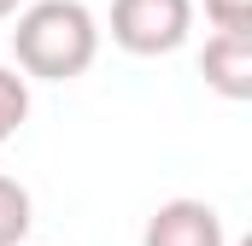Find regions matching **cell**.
Wrapping results in <instances>:
<instances>
[{"instance_id":"6da1fadb","label":"cell","mask_w":252,"mask_h":246,"mask_svg":"<svg viewBox=\"0 0 252 246\" xmlns=\"http://www.w3.org/2000/svg\"><path fill=\"white\" fill-rule=\"evenodd\" d=\"M12 18V59L30 82H76L100 59V24L82 0H30Z\"/></svg>"},{"instance_id":"7a4b0ae2","label":"cell","mask_w":252,"mask_h":246,"mask_svg":"<svg viewBox=\"0 0 252 246\" xmlns=\"http://www.w3.org/2000/svg\"><path fill=\"white\" fill-rule=\"evenodd\" d=\"M193 35V0H112V41L135 59H164Z\"/></svg>"},{"instance_id":"3957f363","label":"cell","mask_w":252,"mask_h":246,"mask_svg":"<svg viewBox=\"0 0 252 246\" xmlns=\"http://www.w3.org/2000/svg\"><path fill=\"white\" fill-rule=\"evenodd\" d=\"M141 246H229V235H223L217 205H205V199H164L147 217Z\"/></svg>"},{"instance_id":"277c9868","label":"cell","mask_w":252,"mask_h":246,"mask_svg":"<svg viewBox=\"0 0 252 246\" xmlns=\"http://www.w3.org/2000/svg\"><path fill=\"white\" fill-rule=\"evenodd\" d=\"M199 76L235 106L252 100V30H211L199 53Z\"/></svg>"},{"instance_id":"5b68a950","label":"cell","mask_w":252,"mask_h":246,"mask_svg":"<svg viewBox=\"0 0 252 246\" xmlns=\"http://www.w3.org/2000/svg\"><path fill=\"white\" fill-rule=\"evenodd\" d=\"M30 223H35L30 187H24V182H12V176H0V246H24Z\"/></svg>"},{"instance_id":"8992f818","label":"cell","mask_w":252,"mask_h":246,"mask_svg":"<svg viewBox=\"0 0 252 246\" xmlns=\"http://www.w3.org/2000/svg\"><path fill=\"white\" fill-rule=\"evenodd\" d=\"M24 118H30V76L0 64V147L24 129Z\"/></svg>"},{"instance_id":"52a82bcc","label":"cell","mask_w":252,"mask_h":246,"mask_svg":"<svg viewBox=\"0 0 252 246\" xmlns=\"http://www.w3.org/2000/svg\"><path fill=\"white\" fill-rule=\"evenodd\" d=\"M205 18L217 30H252V0H205Z\"/></svg>"},{"instance_id":"ba28073f","label":"cell","mask_w":252,"mask_h":246,"mask_svg":"<svg viewBox=\"0 0 252 246\" xmlns=\"http://www.w3.org/2000/svg\"><path fill=\"white\" fill-rule=\"evenodd\" d=\"M18 6H24V0H0V24H6V18H12Z\"/></svg>"},{"instance_id":"9c48e42d","label":"cell","mask_w":252,"mask_h":246,"mask_svg":"<svg viewBox=\"0 0 252 246\" xmlns=\"http://www.w3.org/2000/svg\"><path fill=\"white\" fill-rule=\"evenodd\" d=\"M235 246H252V241H235Z\"/></svg>"}]
</instances>
